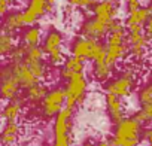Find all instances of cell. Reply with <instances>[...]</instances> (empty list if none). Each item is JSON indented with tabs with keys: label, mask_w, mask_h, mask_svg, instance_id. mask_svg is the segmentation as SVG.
<instances>
[{
	"label": "cell",
	"mask_w": 152,
	"mask_h": 146,
	"mask_svg": "<svg viewBox=\"0 0 152 146\" xmlns=\"http://www.w3.org/2000/svg\"><path fill=\"white\" fill-rule=\"evenodd\" d=\"M106 51V61L110 66H116L121 60H124L128 54V43H127V30L121 20L115 18L110 23L107 39L104 43Z\"/></svg>",
	"instance_id": "obj_1"
},
{
	"label": "cell",
	"mask_w": 152,
	"mask_h": 146,
	"mask_svg": "<svg viewBox=\"0 0 152 146\" xmlns=\"http://www.w3.org/2000/svg\"><path fill=\"white\" fill-rule=\"evenodd\" d=\"M142 124L131 118H124L115 124L113 136L110 137L112 146H137L140 142Z\"/></svg>",
	"instance_id": "obj_2"
},
{
	"label": "cell",
	"mask_w": 152,
	"mask_h": 146,
	"mask_svg": "<svg viewBox=\"0 0 152 146\" xmlns=\"http://www.w3.org/2000/svg\"><path fill=\"white\" fill-rule=\"evenodd\" d=\"M63 46H64V36L61 31H58L57 28H51L46 36L42 39V51L48 58V63L54 67H60L64 60L66 55L63 52Z\"/></svg>",
	"instance_id": "obj_3"
},
{
	"label": "cell",
	"mask_w": 152,
	"mask_h": 146,
	"mask_svg": "<svg viewBox=\"0 0 152 146\" xmlns=\"http://www.w3.org/2000/svg\"><path fill=\"white\" fill-rule=\"evenodd\" d=\"M70 51H72V55L79 57L84 61H87V60L94 61L96 58L106 55L104 43H102L97 39H91V37H85V36L76 37L70 46Z\"/></svg>",
	"instance_id": "obj_4"
},
{
	"label": "cell",
	"mask_w": 152,
	"mask_h": 146,
	"mask_svg": "<svg viewBox=\"0 0 152 146\" xmlns=\"http://www.w3.org/2000/svg\"><path fill=\"white\" fill-rule=\"evenodd\" d=\"M66 88H64V96H66V104L67 107H72L73 110L79 106V103H82L85 94H87V88H88V81L82 73H76V75L70 76L66 81Z\"/></svg>",
	"instance_id": "obj_5"
},
{
	"label": "cell",
	"mask_w": 152,
	"mask_h": 146,
	"mask_svg": "<svg viewBox=\"0 0 152 146\" xmlns=\"http://www.w3.org/2000/svg\"><path fill=\"white\" fill-rule=\"evenodd\" d=\"M73 109L64 106L54 118V146H72L70 128H72Z\"/></svg>",
	"instance_id": "obj_6"
},
{
	"label": "cell",
	"mask_w": 152,
	"mask_h": 146,
	"mask_svg": "<svg viewBox=\"0 0 152 146\" xmlns=\"http://www.w3.org/2000/svg\"><path fill=\"white\" fill-rule=\"evenodd\" d=\"M127 43H128V54L136 60L142 61L146 55L149 39L145 34L143 26H133L127 27Z\"/></svg>",
	"instance_id": "obj_7"
},
{
	"label": "cell",
	"mask_w": 152,
	"mask_h": 146,
	"mask_svg": "<svg viewBox=\"0 0 152 146\" xmlns=\"http://www.w3.org/2000/svg\"><path fill=\"white\" fill-rule=\"evenodd\" d=\"M134 78H136V72L131 67H127L122 70V73L115 78L113 81H110L106 87L104 91L106 94H113L119 99L128 97L131 94V90L134 87Z\"/></svg>",
	"instance_id": "obj_8"
},
{
	"label": "cell",
	"mask_w": 152,
	"mask_h": 146,
	"mask_svg": "<svg viewBox=\"0 0 152 146\" xmlns=\"http://www.w3.org/2000/svg\"><path fill=\"white\" fill-rule=\"evenodd\" d=\"M21 85L12 70L11 63L0 66V100H11L18 97Z\"/></svg>",
	"instance_id": "obj_9"
},
{
	"label": "cell",
	"mask_w": 152,
	"mask_h": 146,
	"mask_svg": "<svg viewBox=\"0 0 152 146\" xmlns=\"http://www.w3.org/2000/svg\"><path fill=\"white\" fill-rule=\"evenodd\" d=\"M55 9V0H28L27 8L23 11L26 26L36 24L43 15Z\"/></svg>",
	"instance_id": "obj_10"
},
{
	"label": "cell",
	"mask_w": 152,
	"mask_h": 146,
	"mask_svg": "<svg viewBox=\"0 0 152 146\" xmlns=\"http://www.w3.org/2000/svg\"><path fill=\"white\" fill-rule=\"evenodd\" d=\"M109 27H110V23L103 21V20H100V18H97V17H94V15L91 14V15H90L88 18H85L84 23L81 24L79 33H81V36L102 40L103 37L107 36Z\"/></svg>",
	"instance_id": "obj_11"
},
{
	"label": "cell",
	"mask_w": 152,
	"mask_h": 146,
	"mask_svg": "<svg viewBox=\"0 0 152 146\" xmlns=\"http://www.w3.org/2000/svg\"><path fill=\"white\" fill-rule=\"evenodd\" d=\"M42 104V113L46 118H54L66 104V96H64V90L63 88H54L49 93H46V96L43 97V100L40 101Z\"/></svg>",
	"instance_id": "obj_12"
},
{
	"label": "cell",
	"mask_w": 152,
	"mask_h": 146,
	"mask_svg": "<svg viewBox=\"0 0 152 146\" xmlns=\"http://www.w3.org/2000/svg\"><path fill=\"white\" fill-rule=\"evenodd\" d=\"M119 6L116 3V0H97L94 6L91 8V14L103 21L112 23L118 17Z\"/></svg>",
	"instance_id": "obj_13"
},
{
	"label": "cell",
	"mask_w": 152,
	"mask_h": 146,
	"mask_svg": "<svg viewBox=\"0 0 152 146\" xmlns=\"http://www.w3.org/2000/svg\"><path fill=\"white\" fill-rule=\"evenodd\" d=\"M24 27H26V23H24L23 11L8 12L2 18V21H0V30L6 31V33H12V34H15L17 31L23 30Z\"/></svg>",
	"instance_id": "obj_14"
},
{
	"label": "cell",
	"mask_w": 152,
	"mask_h": 146,
	"mask_svg": "<svg viewBox=\"0 0 152 146\" xmlns=\"http://www.w3.org/2000/svg\"><path fill=\"white\" fill-rule=\"evenodd\" d=\"M11 66H12V70H14V73H15V76H17V79H18L21 88L26 90V88H28L30 85H33V84H36V82H40V81L33 75V73H31V70H30V67L27 66L26 61L11 63Z\"/></svg>",
	"instance_id": "obj_15"
},
{
	"label": "cell",
	"mask_w": 152,
	"mask_h": 146,
	"mask_svg": "<svg viewBox=\"0 0 152 146\" xmlns=\"http://www.w3.org/2000/svg\"><path fill=\"white\" fill-rule=\"evenodd\" d=\"M60 78L63 81H67L70 76L76 75V73H82L85 70V61L79 57H69L64 60V63L60 66Z\"/></svg>",
	"instance_id": "obj_16"
},
{
	"label": "cell",
	"mask_w": 152,
	"mask_h": 146,
	"mask_svg": "<svg viewBox=\"0 0 152 146\" xmlns=\"http://www.w3.org/2000/svg\"><path fill=\"white\" fill-rule=\"evenodd\" d=\"M106 107H107V113L110 116V121L113 124H118L121 119L125 118L124 103L121 101L119 97H116L113 94H106Z\"/></svg>",
	"instance_id": "obj_17"
},
{
	"label": "cell",
	"mask_w": 152,
	"mask_h": 146,
	"mask_svg": "<svg viewBox=\"0 0 152 146\" xmlns=\"http://www.w3.org/2000/svg\"><path fill=\"white\" fill-rule=\"evenodd\" d=\"M113 72V66H110L106 61V55H102L93 61V76L99 82H106L110 79V75Z\"/></svg>",
	"instance_id": "obj_18"
},
{
	"label": "cell",
	"mask_w": 152,
	"mask_h": 146,
	"mask_svg": "<svg viewBox=\"0 0 152 146\" xmlns=\"http://www.w3.org/2000/svg\"><path fill=\"white\" fill-rule=\"evenodd\" d=\"M27 28L24 30V33L21 34V43L24 46H39L42 43V28L37 24H30L26 26Z\"/></svg>",
	"instance_id": "obj_19"
},
{
	"label": "cell",
	"mask_w": 152,
	"mask_h": 146,
	"mask_svg": "<svg viewBox=\"0 0 152 146\" xmlns=\"http://www.w3.org/2000/svg\"><path fill=\"white\" fill-rule=\"evenodd\" d=\"M20 137V125L17 122H8L2 128L0 133V145L3 146H14Z\"/></svg>",
	"instance_id": "obj_20"
},
{
	"label": "cell",
	"mask_w": 152,
	"mask_h": 146,
	"mask_svg": "<svg viewBox=\"0 0 152 146\" xmlns=\"http://www.w3.org/2000/svg\"><path fill=\"white\" fill-rule=\"evenodd\" d=\"M21 113H23V101L17 97L8 100V104L2 110V116L8 122H17Z\"/></svg>",
	"instance_id": "obj_21"
},
{
	"label": "cell",
	"mask_w": 152,
	"mask_h": 146,
	"mask_svg": "<svg viewBox=\"0 0 152 146\" xmlns=\"http://www.w3.org/2000/svg\"><path fill=\"white\" fill-rule=\"evenodd\" d=\"M149 17H151V15H149V9L140 6V8H137V9L128 12L124 26H125V28H127V27H133V26H145V23L148 21Z\"/></svg>",
	"instance_id": "obj_22"
},
{
	"label": "cell",
	"mask_w": 152,
	"mask_h": 146,
	"mask_svg": "<svg viewBox=\"0 0 152 146\" xmlns=\"http://www.w3.org/2000/svg\"><path fill=\"white\" fill-rule=\"evenodd\" d=\"M46 93H48V88L43 84L36 82V84L30 85L28 88H26V100L31 104H37L43 100Z\"/></svg>",
	"instance_id": "obj_23"
},
{
	"label": "cell",
	"mask_w": 152,
	"mask_h": 146,
	"mask_svg": "<svg viewBox=\"0 0 152 146\" xmlns=\"http://www.w3.org/2000/svg\"><path fill=\"white\" fill-rule=\"evenodd\" d=\"M15 45H17L15 34L6 33V31L0 30V58L9 57V54H11V51L15 48Z\"/></svg>",
	"instance_id": "obj_24"
},
{
	"label": "cell",
	"mask_w": 152,
	"mask_h": 146,
	"mask_svg": "<svg viewBox=\"0 0 152 146\" xmlns=\"http://www.w3.org/2000/svg\"><path fill=\"white\" fill-rule=\"evenodd\" d=\"M133 118H134L136 121H139L142 125L151 122V121H152V101L142 104V109H140Z\"/></svg>",
	"instance_id": "obj_25"
},
{
	"label": "cell",
	"mask_w": 152,
	"mask_h": 146,
	"mask_svg": "<svg viewBox=\"0 0 152 146\" xmlns=\"http://www.w3.org/2000/svg\"><path fill=\"white\" fill-rule=\"evenodd\" d=\"M67 3L72 6V8H76V9H82V11H91V8L94 6V0H67Z\"/></svg>",
	"instance_id": "obj_26"
},
{
	"label": "cell",
	"mask_w": 152,
	"mask_h": 146,
	"mask_svg": "<svg viewBox=\"0 0 152 146\" xmlns=\"http://www.w3.org/2000/svg\"><path fill=\"white\" fill-rule=\"evenodd\" d=\"M12 5H14V0H0V21H2V18L9 12Z\"/></svg>",
	"instance_id": "obj_27"
},
{
	"label": "cell",
	"mask_w": 152,
	"mask_h": 146,
	"mask_svg": "<svg viewBox=\"0 0 152 146\" xmlns=\"http://www.w3.org/2000/svg\"><path fill=\"white\" fill-rule=\"evenodd\" d=\"M143 30H145L146 37L151 40V39H152V17H149V18H148V21H146V23H145V26H143Z\"/></svg>",
	"instance_id": "obj_28"
},
{
	"label": "cell",
	"mask_w": 152,
	"mask_h": 146,
	"mask_svg": "<svg viewBox=\"0 0 152 146\" xmlns=\"http://www.w3.org/2000/svg\"><path fill=\"white\" fill-rule=\"evenodd\" d=\"M142 6V0H127V11H134Z\"/></svg>",
	"instance_id": "obj_29"
},
{
	"label": "cell",
	"mask_w": 152,
	"mask_h": 146,
	"mask_svg": "<svg viewBox=\"0 0 152 146\" xmlns=\"http://www.w3.org/2000/svg\"><path fill=\"white\" fill-rule=\"evenodd\" d=\"M96 146H112V143H110L109 140H102V142H99Z\"/></svg>",
	"instance_id": "obj_30"
},
{
	"label": "cell",
	"mask_w": 152,
	"mask_h": 146,
	"mask_svg": "<svg viewBox=\"0 0 152 146\" xmlns=\"http://www.w3.org/2000/svg\"><path fill=\"white\" fill-rule=\"evenodd\" d=\"M148 9H149V15L152 17V0H151V3H149V6H148Z\"/></svg>",
	"instance_id": "obj_31"
},
{
	"label": "cell",
	"mask_w": 152,
	"mask_h": 146,
	"mask_svg": "<svg viewBox=\"0 0 152 146\" xmlns=\"http://www.w3.org/2000/svg\"><path fill=\"white\" fill-rule=\"evenodd\" d=\"M82 146H94V145H93V143H91V142H87V143H84V145H82Z\"/></svg>",
	"instance_id": "obj_32"
},
{
	"label": "cell",
	"mask_w": 152,
	"mask_h": 146,
	"mask_svg": "<svg viewBox=\"0 0 152 146\" xmlns=\"http://www.w3.org/2000/svg\"><path fill=\"white\" fill-rule=\"evenodd\" d=\"M148 88H149V91H151V93H152V81H151V84H149V85H148Z\"/></svg>",
	"instance_id": "obj_33"
},
{
	"label": "cell",
	"mask_w": 152,
	"mask_h": 146,
	"mask_svg": "<svg viewBox=\"0 0 152 146\" xmlns=\"http://www.w3.org/2000/svg\"><path fill=\"white\" fill-rule=\"evenodd\" d=\"M3 119V116H2V112H0V121H2Z\"/></svg>",
	"instance_id": "obj_34"
},
{
	"label": "cell",
	"mask_w": 152,
	"mask_h": 146,
	"mask_svg": "<svg viewBox=\"0 0 152 146\" xmlns=\"http://www.w3.org/2000/svg\"><path fill=\"white\" fill-rule=\"evenodd\" d=\"M149 146H152V143H149Z\"/></svg>",
	"instance_id": "obj_35"
},
{
	"label": "cell",
	"mask_w": 152,
	"mask_h": 146,
	"mask_svg": "<svg viewBox=\"0 0 152 146\" xmlns=\"http://www.w3.org/2000/svg\"><path fill=\"white\" fill-rule=\"evenodd\" d=\"M94 2H97V0H94Z\"/></svg>",
	"instance_id": "obj_36"
}]
</instances>
